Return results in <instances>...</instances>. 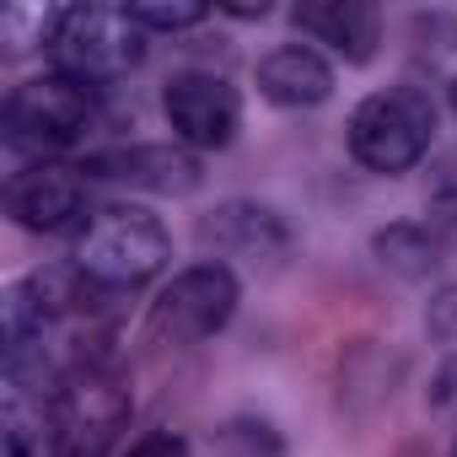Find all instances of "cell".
Here are the masks:
<instances>
[{
	"mask_svg": "<svg viewBox=\"0 0 457 457\" xmlns=\"http://www.w3.org/2000/svg\"><path fill=\"white\" fill-rule=\"evenodd\" d=\"M65 264L103 302H119L129 291H145L172 264V237H167V226H162L156 210L129 204V199H113V204H97L76 226V232H71Z\"/></svg>",
	"mask_w": 457,
	"mask_h": 457,
	"instance_id": "1",
	"label": "cell"
},
{
	"mask_svg": "<svg viewBox=\"0 0 457 457\" xmlns=\"http://www.w3.org/2000/svg\"><path fill=\"white\" fill-rule=\"evenodd\" d=\"M145 28L129 17V6H54L49 17V38H44V54H49V71L60 76H76L87 87H113L124 81L129 71H140L145 60Z\"/></svg>",
	"mask_w": 457,
	"mask_h": 457,
	"instance_id": "2",
	"label": "cell"
},
{
	"mask_svg": "<svg viewBox=\"0 0 457 457\" xmlns=\"http://www.w3.org/2000/svg\"><path fill=\"white\" fill-rule=\"evenodd\" d=\"M436 140V103L425 87L398 81V87H377L366 92L350 119H345V145L366 172L398 178L409 167H420V156Z\"/></svg>",
	"mask_w": 457,
	"mask_h": 457,
	"instance_id": "3",
	"label": "cell"
},
{
	"mask_svg": "<svg viewBox=\"0 0 457 457\" xmlns=\"http://www.w3.org/2000/svg\"><path fill=\"white\" fill-rule=\"evenodd\" d=\"M97 119V87L44 71L28 76L6 92V108H0V135L6 145L28 162H60V151H71Z\"/></svg>",
	"mask_w": 457,
	"mask_h": 457,
	"instance_id": "4",
	"label": "cell"
},
{
	"mask_svg": "<svg viewBox=\"0 0 457 457\" xmlns=\"http://www.w3.org/2000/svg\"><path fill=\"white\" fill-rule=\"evenodd\" d=\"M237 302H243V280L232 264L220 259H199L188 270H178L145 307V334L151 345H167V350H188V345H204L215 339L226 323L237 318Z\"/></svg>",
	"mask_w": 457,
	"mask_h": 457,
	"instance_id": "5",
	"label": "cell"
},
{
	"mask_svg": "<svg viewBox=\"0 0 457 457\" xmlns=\"http://www.w3.org/2000/svg\"><path fill=\"white\" fill-rule=\"evenodd\" d=\"M54 409H60L65 457H103L119 441V430L129 425V393L103 361L71 366L54 387Z\"/></svg>",
	"mask_w": 457,
	"mask_h": 457,
	"instance_id": "6",
	"label": "cell"
},
{
	"mask_svg": "<svg viewBox=\"0 0 457 457\" xmlns=\"http://www.w3.org/2000/svg\"><path fill=\"white\" fill-rule=\"evenodd\" d=\"M162 119L188 151H226L243 129V97L215 71H172L162 81Z\"/></svg>",
	"mask_w": 457,
	"mask_h": 457,
	"instance_id": "7",
	"label": "cell"
},
{
	"mask_svg": "<svg viewBox=\"0 0 457 457\" xmlns=\"http://www.w3.org/2000/svg\"><path fill=\"white\" fill-rule=\"evenodd\" d=\"M6 210L22 232H76V226L97 210L92 204V178L81 172V162H28L12 183H6Z\"/></svg>",
	"mask_w": 457,
	"mask_h": 457,
	"instance_id": "8",
	"label": "cell"
},
{
	"mask_svg": "<svg viewBox=\"0 0 457 457\" xmlns=\"http://www.w3.org/2000/svg\"><path fill=\"white\" fill-rule=\"evenodd\" d=\"M81 172L92 183H113V188H135V194H156V199H183L204 183V162L199 151L178 145V140H140V145H113V151H92L81 162Z\"/></svg>",
	"mask_w": 457,
	"mask_h": 457,
	"instance_id": "9",
	"label": "cell"
},
{
	"mask_svg": "<svg viewBox=\"0 0 457 457\" xmlns=\"http://www.w3.org/2000/svg\"><path fill=\"white\" fill-rule=\"evenodd\" d=\"M199 248L210 259H280L291 248V232L286 220L270 210V204H253V199H226L215 210L199 215Z\"/></svg>",
	"mask_w": 457,
	"mask_h": 457,
	"instance_id": "10",
	"label": "cell"
},
{
	"mask_svg": "<svg viewBox=\"0 0 457 457\" xmlns=\"http://www.w3.org/2000/svg\"><path fill=\"white\" fill-rule=\"evenodd\" d=\"M291 28L345 65H371L382 44V12L371 0H302V6H291Z\"/></svg>",
	"mask_w": 457,
	"mask_h": 457,
	"instance_id": "11",
	"label": "cell"
},
{
	"mask_svg": "<svg viewBox=\"0 0 457 457\" xmlns=\"http://www.w3.org/2000/svg\"><path fill=\"white\" fill-rule=\"evenodd\" d=\"M253 87L275 108H323L334 97V60L312 44H275L253 65Z\"/></svg>",
	"mask_w": 457,
	"mask_h": 457,
	"instance_id": "12",
	"label": "cell"
},
{
	"mask_svg": "<svg viewBox=\"0 0 457 457\" xmlns=\"http://www.w3.org/2000/svg\"><path fill=\"white\" fill-rule=\"evenodd\" d=\"M0 457H65L54 387L0 377Z\"/></svg>",
	"mask_w": 457,
	"mask_h": 457,
	"instance_id": "13",
	"label": "cell"
},
{
	"mask_svg": "<svg viewBox=\"0 0 457 457\" xmlns=\"http://www.w3.org/2000/svg\"><path fill=\"white\" fill-rule=\"evenodd\" d=\"M441 237L430 232V220H398L387 226V232L371 237V253L382 259V270L403 275V280H425L436 264H441Z\"/></svg>",
	"mask_w": 457,
	"mask_h": 457,
	"instance_id": "14",
	"label": "cell"
},
{
	"mask_svg": "<svg viewBox=\"0 0 457 457\" xmlns=\"http://www.w3.org/2000/svg\"><path fill=\"white\" fill-rule=\"evenodd\" d=\"M129 17L145 33H188L210 17V6H199V0H129Z\"/></svg>",
	"mask_w": 457,
	"mask_h": 457,
	"instance_id": "15",
	"label": "cell"
},
{
	"mask_svg": "<svg viewBox=\"0 0 457 457\" xmlns=\"http://www.w3.org/2000/svg\"><path fill=\"white\" fill-rule=\"evenodd\" d=\"M425 328L441 339V345H457V286H441L425 307Z\"/></svg>",
	"mask_w": 457,
	"mask_h": 457,
	"instance_id": "16",
	"label": "cell"
},
{
	"mask_svg": "<svg viewBox=\"0 0 457 457\" xmlns=\"http://www.w3.org/2000/svg\"><path fill=\"white\" fill-rule=\"evenodd\" d=\"M124 457H188V441H183L178 430H151V436H140Z\"/></svg>",
	"mask_w": 457,
	"mask_h": 457,
	"instance_id": "17",
	"label": "cell"
},
{
	"mask_svg": "<svg viewBox=\"0 0 457 457\" xmlns=\"http://www.w3.org/2000/svg\"><path fill=\"white\" fill-rule=\"evenodd\" d=\"M430 232H436L446 248H457V188H446V194L430 204Z\"/></svg>",
	"mask_w": 457,
	"mask_h": 457,
	"instance_id": "18",
	"label": "cell"
},
{
	"mask_svg": "<svg viewBox=\"0 0 457 457\" xmlns=\"http://www.w3.org/2000/svg\"><path fill=\"white\" fill-rule=\"evenodd\" d=\"M452 113H457V81H452Z\"/></svg>",
	"mask_w": 457,
	"mask_h": 457,
	"instance_id": "19",
	"label": "cell"
}]
</instances>
